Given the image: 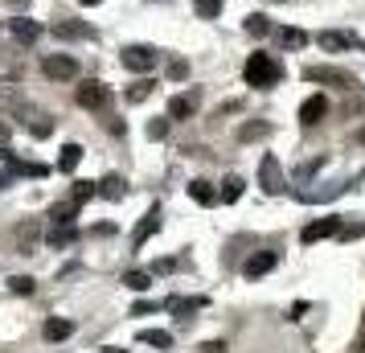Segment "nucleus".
Listing matches in <instances>:
<instances>
[{
  "label": "nucleus",
  "instance_id": "1",
  "mask_svg": "<svg viewBox=\"0 0 365 353\" xmlns=\"http://www.w3.org/2000/svg\"><path fill=\"white\" fill-rule=\"evenodd\" d=\"M279 62L275 58H267V54H251L246 58V66H242V79H246V87H255V90H267L279 83Z\"/></svg>",
  "mask_w": 365,
  "mask_h": 353
},
{
  "label": "nucleus",
  "instance_id": "2",
  "mask_svg": "<svg viewBox=\"0 0 365 353\" xmlns=\"http://www.w3.org/2000/svg\"><path fill=\"white\" fill-rule=\"evenodd\" d=\"M42 70H46V79H53V83L78 79V62H74L70 54H46V58H42Z\"/></svg>",
  "mask_w": 365,
  "mask_h": 353
},
{
  "label": "nucleus",
  "instance_id": "3",
  "mask_svg": "<svg viewBox=\"0 0 365 353\" xmlns=\"http://www.w3.org/2000/svg\"><path fill=\"white\" fill-rule=\"evenodd\" d=\"M304 79H308V83H324V87H341V90L353 87V74H349V70H337V66H308Z\"/></svg>",
  "mask_w": 365,
  "mask_h": 353
},
{
  "label": "nucleus",
  "instance_id": "4",
  "mask_svg": "<svg viewBox=\"0 0 365 353\" xmlns=\"http://www.w3.org/2000/svg\"><path fill=\"white\" fill-rule=\"evenodd\" d=\"M119 62H124L128 70H136V74H148V70L156 66V49H152V45H124Z\"/></svg>",
  "mask_w": 365,
  "mask_h": 353
},
{
  "label": "nucleus",
  "instance_id": "5",
  "mask_svg": "<svg viewBox=\"0 0 365 353\" xmlns=\"http://www.w3.org/2000/svg\"><path fill=\"white\" fill-rule=\"evenodd\" d=\"M74 99H78L83 107H91V111H103V107H107V99H111V90L103 87L99 79H87V83H78Z\"/></svg>",
  "mask_w": 365,
  "mask_h": 353
},
{
  "label": "nucleus",
  "instance_id": "6",
  "mask_svg": "<svg viewBox=\"0 0 365 353\" xmlns=\"http://www.w3.org/2000/svg\"><path fill=\"white\" fill-rule=\"evenodd\" d=\"M8 33H12L17 45H33L42 38V25H37L33 17H12V21H8Z\"/></svg>",
  "mask_w": 365,
  "mask_h": 353
},
{
  "label": "nucleus",
  "instance_id": "7",
  "mask_svg": "<svg viewBox=\"0 0 365 353\" xmlns=\"http://www.w3.org/2000/svg\"><path fill=\"white\" fill-rule=\"evenodd\" d=\"M259 181H263L267 193H283V169H279L275 156H263V161H259Z\"/></svg>",
  "mask_w": 365,
  "mask_h": 353
},
{
  "label": "nucleus",
  "instance_id": "8",
  "mask_svg": "<svg viewBox=\"0 0 365 353\" xmlns=\"http://www.w3.org/2000/svg\"><path fill=\"white\" fill-rule=\"evenodd\" d=\"M275 263H279V255H275V251H259V255H251V259H246L242 275H246V279H263L267 271H275Z\"/></svg>",
  "mask_w": 365,
  "mask_h": 353
},
{
  "label": "nucleus",
  "instance_id": "9",
  "mask_svg": "<svg viewBox=\"0 0 365 353\" xmlns=\"http://www.w3.org/2000/svg\"><path fill=\"white\" fill-rule=\"evenodd\" d=\"M197 103H201V95H197V90L173 95V99H169V120H189V115L197 111Z\"/></svg>",
  "mask_w": 365,
  "mask_h": 353
},
{
  "label": "nucleus",
  "instance_id": "10",
  "mask_svg": "<svg viewBox=\"0 0 365 353\" xmlns=\"http://www.w3.org/2000/svg\"><path fill=\"white\" fill-rule=\"evenodd\" d=\"M324 115H328V99H324V95H312V99H304V103H300V124H304V128L320 124Z\"/></svg>",
  "mask_w": 365,
  "mask_h": 353
},
{
  "label": "nucleus",
  "instance_id": "11",
  "mask_svg": "<svg viewBox=\"0 0 365 353\" xmlns=\"http://www.w3.org/2000/svg\"><path fill=\"white\" fill-rule=\"evenodd\" d=\"M332 234H341V218H320V222H308L304 226V243H320V238H332Z\"/></svg>",
  "mask_w": 365,
  "mask_h": 353
},
{
  "label": "nucleus",
  "instance_id": "12",
  "mask_svg": "<svg viewBox=\"0 0 365 353\" xmlns=\"http://www.w3.org/2000/svg\"><path fill=\"white\" fill-rule=\"evenodd\" d=\"M53 38H58V42H78V38H91V29H87L83 21H58V25H53Z\"/></svg>",
  "mask_w": 365,
  "mask_h": 353
},
{
  "label": "nucleus",
  "instance_id": "13",
  "mask_svg": "<svg viewBox=\"0 0 365 353\" xmlns=\"http://www.w3.org/2000/svg\"><path fill=\"white\" fill-rule=\"evenodd\" d=\"M99 193H103L107 202H119V197L128 193V189H124V176H119V173H107L103 181H99Z\"/></svg>",
  "mask_w": 365,
  "mask_h": 353
},
{
  "label": "nucleus",
  "instance_id": "14",
  "mask_svg": "<svg viewBox=\"0 0 365 353\" xmlns=\"http://www.w3.org/2000/svg\"><path fill=\"white\" fill-rule=\"evenodd\" d=\"M156 230H160V210H152L148 218L139 222V226H136V234H132V243H136V247H144V243H148V238H152Z\"/></svg>",
  "mask_w": 365,
  "mask_h": 353
},
{
  "label": "nucleus",
  "instance_id": "15",
  "mask_svg": "<svg viewBox=\"0 0 365 353\" xmlns=\"http://www.w3.org/2000/svg\"><path fill=\"white\" fill-rule=\"evenodd\" d=\"M42 333H46V341H66V337L74 333V325H70L66 316H53V320H46V329H42Z\"/></svg>",
  "mask_w": 365,
  "mask_h": 353
},
{
  "label": "nucleus",
  "instance_id": "16",
  "mask_svg": "<svg viewBox=\"0 0 365 353\" xmlns=\"http://www.w3.org/2000/svg\"><path fill=\"white\" fill-rule=\"evenodd\" d=\"M78 165H83V144H66L62 156H58V169H62V173H74Z\"/></svg>",
  "mask_w": 365,
  "mask_h": 353
},
{
  "label": "nucleus",
  "instance_id": "17",
  "mask_svg": "<svg viewBox=\"0 0 365 353\" xmlns=\"http://www.w3.org/2000/svg\"><path fill=\"white\" fill-rule=\"evenodd\" d=\"M320 45L332 54V49H345V45H357V38H349V33H337V29H324L320 33Z\"/></svg>",
  "mask_w": 365,
  "mask_h": 353
},
{
  "label": "nucleus",
  "instance_id": "18",
  "mask_svg": "<svg viewBox=\"0 0 365 353\" xmlns=\"http://www.w3.org/2000/svg\"><path fill=\"white\" fill-rule=\"evenodd\" d=\"M66 243H74V222H53V230H49V247H66Z\"/></svg>",
  "mask_w": 365,
  "mask_h": 353
},
{
  "label": "nucleus",
  "instance_id": "19",
  "mask_svg": "<svg viewBox=\"0 0 365 353\" xmlns=\"http://www.w3.org/2000/svg\"><path fill=\"white\" fill-rule=\"evenodd\" d=\"M279 45H283V49H304V45H308V33H304V29H279Z\"/></svg>",
  "mask_w": 365,
  "mask_h": 353
},
{
  "label": "nucleus",
  "instance_id": "20",
  "mask_svg": "<svg viewBox=\"0 0 365 353\" xmlns=\"http://www.w3.org/2000/svg\"><path fill=\"white\" fill-rule=\"evenodd\" d=\"M246 33H251V38H267V33H271V21H267L263 13H251V17H246Z\"/></svg>",
  "mask_w": 365,
  "mask_h": 353
},
{
  "label": "nucleus",
  "instance_id": "21",
  "mask_svg": "<svg viewBox=\"0 0 365 353\" xmlns=\"http://www.w3.org/2000/svg\"><path fill=\"white\" fill-rule=\"evenodd\" d=\"M139 341H144V345H160V350H173V337H169L164 329H144V333H139Z\"/></svg>",
  "mask_w": 365,
  "mask_h": 353
},
{
  "label": "nucleus",
  "instance_id": "22",
  "mask_svg": "<svg viewBox=\"0 0 365 353\" xmlns=\"http://www.w3.org/2000/svg\"><path fill=\"white\" fill-rule=\"evenodd\" d=\"M242 189H246V181H242V176H226L218 197H222V202H238V197H242Z\"/></svg>",
  "mask_w": 365,
  "mask_h": 353
},
{
  "label": "nucleus",
  "instance_id": "23",
  "mask_svg": "<svg viewBox=\"0 0 365 353\" xmlns=\"http://www.w3.org/2000/svg\"><path fill=\"white\" fill-rule=\"evenodd\" d=\"M148 95H152V83H148V79H136L132 87L124 90V99H128V103H144Z\"/></svg>",
  "mask_w": 365,
  "mask_h": 353
},
{
  "label": "nucleus",
  "instance_id": "24",
  "mask_svg": "<svg viewBox=\"0 0 365 353\" xmlns=\"http://www.w3.org/2000/svg\"><path fill=\"white\" fill-rule=\"evenodd\" d=\"M189 197H193V202H201V206H210V202H218V193H214V189H210L205 181H193V185H189Z\"/></svg>",
  "mask_w": 365,
  "mask_h": 353
},
{
  "label": "nucleus",
  "instance_id": "25",
  "mask_svg": "<svg viewBox=\"0 0 365 353\" xmlns=\"http://www.w3.org/2000/svg\"><path fill=\"white\" fill-rule=\"evenodd\" d=\"M169 309H173V312H197V309H205V296H189V300H169Z\"/></svg>",
  "mask_w": 365,
  "mask_h": 353
},
{
  "label": "nucleus",
  "instance_id": "26",
  "mask_svg": "<svg viewBox=\"0 0 365 353\" xmlns=\"http://www.w3.org/2000/svg\"><path fill=\"white\" fill-rule=\"evenodd\" d=\"M169 79H173V83H185V79H189V62H185V58H169Z\"/></svg>",
  "mask_w": 365,
  "mask_h": 353
},
{
  "label": "nucleus",
  "instance_id": "27",
  "mask_svg": "<svg viewBox=\"0 0 365 353\" xmlns=\"http://www.w3.org/2000/svg\"><path fill=\"white\" fill-rule=\"evenodd\" d=\"M193 8H197L205 21H214V17L222 13V0H193Z\"/></svg>",
  "mask_w": 365,
  "mask_h": 353
},
{
  "label": "nucleus",
  "instance_id": "28",
  "mask_svg": "<svg viewBox=\"0 0 365 353\" xmlns=\"http://www.w3.org/2000/svg\"><path fill=\"white\" fill-rule=\"evenodd\" d=\"M94 193H99V185H94V181H78V189H74V206H83V202H91Z\"/></svg>",
  "mask_w": 365,
  "mask_h": 353
},
{
  "label": "nucleus",
  "instance_id": "29",
  "mask_svg": "<svg viewBox=\"0 0 365 353\" xmlns=\"http://www.w3.org/2000/svg\"><path fill=\"white\" fill-rule=\"evenodd\" d=\"M263 132H267V124H263V120H255V124H242V128H238V140H259Z\"/></svg>",
  "mask_w": 365,
  "mask_h": 353
},
{
  "label": "nucleus",
  "instance_id": "30",
  "mask_svg": "<svg viewBox=\"0 0 365 353\" xmlns=\"http://www.w3.org/2000/svg\"><path fill=\"white\" fill-rule=\"evenodd\" d=\"M124 284H128L132 292H144V288H148V271H128V275H124Z\"/></svg>",
  "mask_w": 365,
  "mask_h": 353
},
{
  "label": "nucleus",
  "instance_id": "31",
  "mask_svg": "<svg viewBox=\"0 0 365 353\" xmlns=\"http://www.w3.org/2000/svg\"><path fill=\"white\" fill-rule=\"evenodd\" d=\"M29 132L37 136V140H46V136L53 132V124H49L46 115H37V120H29Z\"/></svg>",
  "mask_w": 365,
  "mask_h": 353
},
{
  "label": "nucleus",
  "instance_id": "32",
  "mask_svg": "<svg viewBox=\"0 0 365 353\" xmlns=\"http://www.w3.org/2000/svg\"><path fill=\"white\" fill-rule=\"evenodd\" d=\"M164 136H169V115H164V120H152V124H148V140H164Z\"/></svg>",
  "mask_w": 365,
  "mask_h": 353
},
{
  "label": "nucleus",
  "instance_id": "33",
  "mask_svg": "<svg viewBox=\"0 0 365 353\" xmlns=\"http://www.w3.org/2000/svg\"><path fill=\"white\" fill-rule=\"evenodd\" d=\"M12 292L29 296V292H33V279H29V275H17V279H12Z\"/></svg>",
  "mask_w": 365,
  "mask_h": 353
},
{
  "label": "nucleus",
  "instance_id": "34",
  "mask_svg": "<svg viewBox=\"0 0 365 353\" xmlns=\"http://www.w3.org/2000/svg\"><path fill=\"white\" fill-rule=\"evenodd\" d=\"M152 271H160V275H169V271H177V259H156Z\"/></svg>",
  "mask_w": 365,
  "mask_h": 353
},
{
  "label": "nucleus",
  "instance_id": "35",
  "mask_svg": "<svg viewBox=\"0 0 365 353\" xmlns=\"http://www.w3.org/2000/svg\"><path fill=\"white\" fill-rule=\"evenodd\" d=\"M4 4H8V8H17V13H21V8H25V4H29V0H4Z\"/></svg>",
  "mask_w": 365,
  "mask_h": 353
},
{
  "label": "nucleus",
  "instance_id": "36",
  "mask_svg": "<svg viewBox=\"0 0 365 353\" xmlns=\"http://www.w3.org/2000/svg\"><path fill=\"white\" fill-rule=\"evenodd\" d=\"M78 4H87V8H94V4H103V0H78Z\"/></svg>",
  "mask_w": 365,
  "mask_h": 353
},
{
  "label": "nucleus",
  "instance_id": "37",
  "mask_svg": "<svg viewBox=\"0 0 365 353\" xmlns=\"http://www.w3.org/2000/svg\"><path fill=\"white\" fill-rule=\"evenodd\" d=\"M103 353H124V350H103Z\"/></svg>",
  "mask_w": 365,
  "mask_h": 353
},
{
  "label": "nucleus",
  "instance_id": "38",
  "mask_svg": "<svg viewBox=\"0 0 365 353\" xmlns=\"http://www.w3.org/2000/svg\"><path fill=\"white\" fill-rule=\"evenodd\" d=\"M0 144H4V136H0Z\"/></svg>",
  "mask_w": 365,
  "mask_h": 353
},
{
  "label": "nucleus",
  "instance_id": "39",
  "mask_svg": "<svg viewBox=\"0 0 365 353\" xmlns=\"http://www.w3.org/2000/svg\"><path fill=\"white\" fill-rule=\"evenodd\" d=\"M275 4H283V0H275Z\"/></svg>",
  "mask_w": 365,
  "mask_h": 353
}]
</instances>
